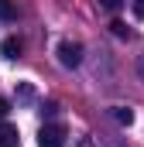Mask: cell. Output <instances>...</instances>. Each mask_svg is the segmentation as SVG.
<instances>
[{
  "label": "cell",
  "instance_id": "8",
  "mask_svg": "<svg viewBox=\"0 0 144 147\" xmlns=\"http://www.w3.org/2000/svg\"><path fill=\"white\" fill-rule=\"evenodd\" d=\"M110 28H113V34H117V38H124V34H127V28H124V24H120V21H113V24H110Z\"/></svg>",
  "mask_w": 144,
  "mask_h": 147
},
{
  "label": "cell",
  "instance_id": "6",
  "mask_svg": "<svg viewBox=\"0 0 144 147\" xmlns=\"http://www.w3.org/2000/svg\"><path fill=\"white\" fill-rule=\"evenodd\" d=\"M14 17H17L14 0H0V21H14Z\"/></svg>",
  "mask_w": 144,
  "mask_h": 147
},
{
  "label": "cell",
  "instance_id": "10",
  "mask_svg": "<svg viewBox=\"0 0 144 147\" xmlns=\"http://www.w3.org/2000/svg\"><path fill=\"white\" fill-rule=\"evenodd\" d=\"M100 3H103V7H107V10H117V7H120V3H124V0H100Z\"/></svg>",
  "mask_w": 144,
  "mask_h": 147
},
{
  "label": "cell",
  "instance_id": "4",
  "mask_svg": "<svg viewBox=\"0 0 144 147\" xmlns=\"http://www.w3.org/2000/svg\"><path fill=\"white\" fill-rule=\"evenodd\" d=\"M110 116H113L120 127H130V123H134V110H130V106H113V110H110Z\"/></svg>",
  "mask_w": 144,
  "mask_h": 147
},
{
  "label": "cell",
  "instance_id": "7",
  "mask_svg": "<svg viewBox=\"0 0 144 147\" xmlns=\"http://www.w3.org/2000/svg\"><path fill=\"white\" fill-rule=\"evenodd\" d=\"M134 17L144 21V0H134Z\"/></svg>",
  "mask_w": 144,
  "mask_h": 147
},
{
  "label": "cell",
  "instance_id": "9",
  "mask_svg": "<svg viewBox=\"0 0 144 147\" xmlns=\"http://www.w3.org/2000/svg\"><path fill=\"white\" fill-rule=\"evenodd\" d=\"M7 113H10V103H7V99H3V96H0V120H3V116H7Z\"/></svg>",
  "mask_w": 144,
  "mask_h": 147
},
{
  "label": "cell",
  "instance_id": "1",
  "mask_svg": "<svg viewBox=\"0 0 144 147\" xmlns=\"http://www.w3.org/2000/svg\"><path fill=\"white\" fill-rule=\"evenodd\" d=\"M38 147H65V127L62 123H48L38 130Z\"/></svg>",
  "mask_w": 144,
  "mask_h": 147
},
{
  "label": "cell",
  "instance_id": "2",
  "mask_svg": "<svg viewBox=\"0 0 144 147\" xmlns=\"http://www.w3.org/2000/svg\"><path fill=\"white\" fill-rule=\"evenodd\" d=\"M58 62H62L65 69H75V65L82 62V45H79V41H62V45H58Z\"/></svg>",
  "mask_w": 144,
  "mask_h": 147
},
{
  "label": "cell",
  "instance_id": "3",
  "mask_svg": "<svg viewBox=\"0 0 144 147\" xmlns=\"http://www.w3.org/2000/svg\"><path fill=\"white\" fill-rule=\"evenodd\" d=\"M0 147H17V127L0 123Z\"/></svg>",
  "mask_w": 144,
  "mask_h": 147
},
{
  "label": "cell",
  "instance_id": "5",
  "mask_svg": "<svg viewBox=\"0 0 144 147\" xmlns=\"http://www.w3.org/2000/svg\"><path fill=\"white\" fill-rule=\"evenodd\" d=\"M21 48H24V45H21V38H7V41L0 45V55H3V58H17V55H21Z\"/></svg>",
  "mask_w": 144,
  "mask_h": 147
}]
</instances>
